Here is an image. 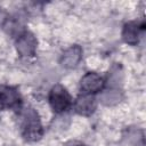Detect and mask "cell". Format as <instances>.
Segmentation results:
<instances>
[{
    "label": "cell",
    "mask_w": 146,
    "mask_h": 146,
    "mask_svg": "<svg viewBox=\"0 0 146 146\" xmlns=\"http://www.w3.org/2000/svg\"><path fill=\"white\" fill-rule=\"evenodd\" d=\"M21 116V133L26 141H38L43 135V128L40 116L33 107L19 110Z\"/></svg>",
    "instance_id": "cell-1"
},
{
    "label": "cell",
    "mask_w": 146,
    "mask_h": 146,
    "mask_svg": "<svg viewBox=\"0 0 146 146\" xmlns=\"http://www.w3.org/2000/svg\"><path fill=\"white\" fill-rule=\"evenodd\" d=\"M48 100H49V105H50L51 110L57 114L65 112L73 104L70 92L62 84H55L50 89Z\"/></svg>",
    "instance_id": "cell-2"
},
{
    "label": "cell",
    "mask_w": 146,
    "mask_h": 146,
    "mask_svg": "<svg viewBox=\"0 0 146 146\" xmlns=\"http://www.w3.org/2000/svg\"><path fill=\"white\" fill-rule=\"evenodd\" d=\"M71 146H87V145H84V144H82V143H73Z\"/></svg>",
    "instance_id": "cell-11"
},
{
    "label": "cell",
    "mask_w": 146,
    "mask_h": 146,
    "mask_svg": "<svg viewBox=\"0 0 146 146\" xmlns=\"http://www.w3.org/2000/svg\"><path fill=\"white\" fill-rule=\"evenodd\" d=\"M82 48L79 44H73L68 47L60 55L59 63L65 68H74L82 59Z\"/></svg>",
    "instance_id": "cell-8"
},
{
    "label": "cell",
    "mask_w": 146,
    "mask_h": 146,
    "mask_svg": "<svg viewBox=\"0 0 146 146\" xmlns=\"http://www.w3.org/2000/svg\"><path fill=\"white\" fill-rule=\"evenodd\" d=\"M22 97L17 88L10 86H0V111L3 110H21Z\"/></svg>",
    "instance_id": "cell-4"
},
{
    "label": "cell",
    "mask_w": 146,
    "mask_h": 146,
    "mask_svg": "<svg viewBox=\"0 0 146 146\" xmlns=\"http://www.w3.org/2000/svg\"><path fill=\"white\" fill-rule=\"evenodd\" d=\"M144 30H145V23L144 22H137V21L128 22L123 25L122 39L127 44L136 46V44H138L140 34Z\"/></svg>",
    "instance_id": "cell-6"
},
{
    "label": "cell",
    "mask_w": 146,
    "mask_h": 146,
    "mask_svg": "<svg viewBox=\"0 0 146 146\" xmlns=\"http://www.w3.org/2000/svg\"><path fill=\"white\" fill-rule=\"evenodd\" d=\"M7 18H8L7 13L3 10V8H1V7H0V26H2V27H3V25H5L6 21H7Z\"/></svg>",
    "instance_id": "cell-10"
},
{
    "label": "cell",
    "mask_w": 146,
    "mask_h": 146,
    "mask_svg": "<svg viewBox=\"0 0 146 146\" xmlns=\"http://www.w3.org/2000/svg\"><path fill=\"white\" fill-rule=\"evenodd\" d=\"M105 87V80L95 72H87L80 81V89L83 94L95 95L102 91Z\"/></svg>",
    "instance_id": "cell-5"
},
{
    "label": "cell",
    "mask_w": 146,
    "mask_h": 146,
    "mask_svg": "<svg viewBox=\"0 0 146 146\" xmlns=\"http://www.w3.org/2000/svg\"><path fill=\"white\" fill-rule=\"evenodd\" d=\"M122 99V94L120 90L117 89H107L105 91H103L102 94V97H100V100L103 104L105 105H114V104H117L120 100Z\"/></svg>",
    "instance_id": "cell-9"
},
{
    "label": "cell",
    "mask_w": 146,
    "mask_h": 146,
    "mask_svg": "<svg viewBox=\"0 0 146 146\" xmlns=\"http://www.w3.org/2000/svg\"><path fill=\"white\" fill-rule=\"evenodd\" d=\"M15 46H16V50H17L19 56L33 57L35 55V51H36L38 40L32 32L24 30L22 33H19L16 36Z\"/></svg>",
    "instance_id": "cell-3"
},
{
    "label": "cell",
    "mask_w": 146,
    "mask_h": 146,
    "mask_svg": "<svg viewBox=\"0 0 146 146\" xmlns=\"http://www.w3.org/2000/svg\"><path fill=\"white\" fill-rule=\"evenodd\" d=\"M73 108L75 113L82 116H89L91 115L96 108H97V99L94 95H87L82 94L76 97V99L73 103Z\"/></svg>",
    "instance_id": "cell-7"
}]
</instances>
